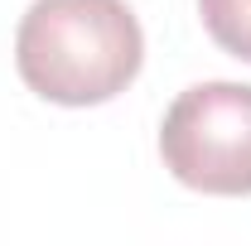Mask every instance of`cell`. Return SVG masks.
Here are the masks:
<instances>
[{
  "label": "cell",
  "instance_id": "6da1fadb",
  "mask_svg": "<svg viewBox=\"0 0 251 246\" xmlns=\"http://www.w3.org/2000/svg\"><path fill=\"white\" fill-rule=\"evenodd\" d=\"M145 63V34L126 0H34L15 29L25 87L53 106H101Z\"/></svg>",
  "mask_w": 251,
  "mask_h": 246
},
{
  "label": "cell",
  "instance_id": "7a4b0ae2",
  "mask_svg": "<svg viewBox=\"0 0 251 246\" xmlns=\"http://www.w3.org/2000/svg\"><path fill=\"white\" fill-rule=\"evenodd\" d=\"M159 159L193 193L247 198L251 193V87L193 82L169 101L159 121Z\"/></svg>",
  "mask_w": 251,
  "mask_h": 246
},
{
  "label": "cell",
  "instance_id": "3957f363",
  "mask_svg": "<svg viewBox=\"0 0 251 246\" xmlns=\"http://www.w3.org/2000/svg\"><path fill=\"white\" fill-rule=\"evenodd\" d=\"M198 20L222 53L251 63V0H198Z\"/></svg>",
  "mask_w": 251,
  "mask_h": 246
}]
</instances>
